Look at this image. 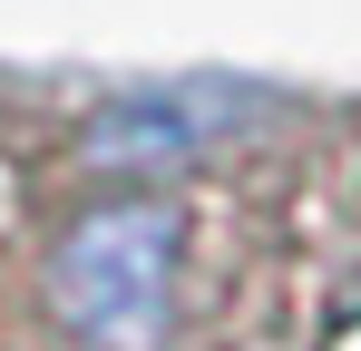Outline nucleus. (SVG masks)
Masks as SVG:
<instances>
[{"label": "nucleus", "instance_id": "f257e3e1", "mask_svg": "<svg viewBox=\"0 0 361 351\" xmlns=\"http://www.w3.org/2000/svg\"><path fill=\"white\" fill-rule=\"evenodd\" d=\"M166 273H176V215L118 205L49 254V302L88 351H147L166 332Z\"/></svg>", "mask_w": 361, "mask_h": 351}, {"label": "nucleus", "instance_id": "f03ea898", "mask_svg": "<svg viewBox=\"0 0 361 351\" xmlns=\"http://www.w3.org/2000/svg\"><path fill=\"white\" fill-rule=\"evenodd\" d=\"M185 147H205V98H137V108H108L88 127L98 166H157V156H185Z\"/></svg>", "mask_w": 361, "mask_h": 351}]
</instances>
